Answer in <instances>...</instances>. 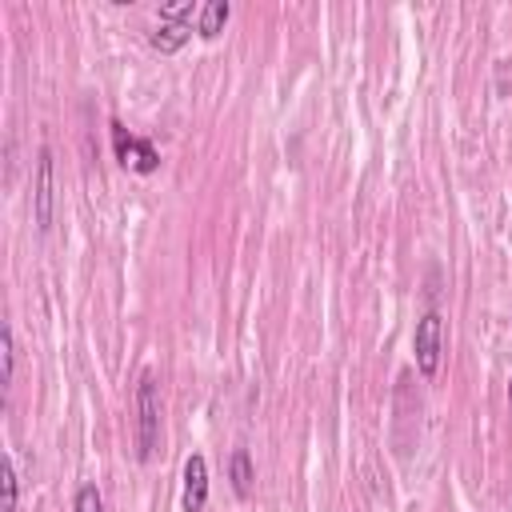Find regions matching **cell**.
<instances>
[{"label":"cell","instance_id":"cell-1","mask_svg":"<svg viewBox=\"0 0 512 512\" xmlns=\"http://www.w3.org/2000/svg\"><path fill=\"white\" fill-rule=\"evenodd\" d=\"M156 444H160V392L152 372H144L136 384V460L148 464L156 456Z\"/></svg>","mask_w":512,"mask_h":512},{"label":"cell","instance_id":"cell-2","mask_svg":"<svg viewBox=\"0 0 512 512\" xmlns=\"http://www.w3.org/2000/svg\"><path fill=\"white\" fill-rule=\"evenodd\" d=\"M412 356H416V372L424 380H432L440 372V360H444V316L436 308H428L420 320H416V332H412Z\"/></svg>","mask_w":512,"mask_h":512},{"label":"cell","instance_id":"cell-3","mask_svg":"<svg viewBox=\"0 0 512 512\" xmlns=\"http://www.w3.org/2000/svg\"><path fill=\"white\" fill-rule=\"evenodd\" d=\"M108 128H112V152H116V160L124 168H132L140 176H152L160 168V152H156V144L148 136H132L120 120H112Z\"/></svg>","mask_w":512,"mask_h":512},{"label":"cell","instance_id":"cell-4","mask_svg":"<svg viewBox=\"0 0 512 512\" xmlns=\"http://www.w3.org/2000/svg\"><path fill=\"white\" fill-rule=\"evenodd\" d=\"M52 212H56V164H52V148L44 144L36 152V192H32V220L40 232L52 228Z\"/></svg>","mask_w":512,"mask_h":512},{"label":"cell","instance_id":"cell-5","mask_svg":"<svg viewBox=\"0 0 512 512\" xmlns=\"http://www.w3.org/2000/svg\"><path fill=\"white\" fill-rule=\"evenodd\" d=\"M208 504V460L200 452H192L184 460V492H180V508L184 512H204Z\"/></svg>","mask_w":512,"mask_h":512},{"label":"cell","instance_id":"cell-6","mask_svg":"<svg viewBox=\"0 0 512 512\" xmlns=\"http://www.w3.org/2000/svg\"><path fill=\"white\" fill-rule=\"evenodd\" d=\"M228 480H232V492L240 500L252 496V488H256V464H252V452L248 448H232V456H228Z\"/></svg>","mask_w":512,"mask_h":512},{"label":"cell","instance_id":"cell-7","mask_svg":"<svg viewBox=\"0 0 512 512\" xmlns=\"http://www.w3.org/2000/svg\"><path fill=\"white\" fill-rule=\"evenodd\" d=\"M192 40V24H156L152 32H148V44L156 48V52H180L184 44Z\"/></svg>","mask_w":512,"mask_h":512},{"label":"cell","instance_id":"cell-8","mask_svg":"<svg viewBox=\"0 0 512 512\" xmlns=\"http://www.w3.org/2000/svg\"><path fill=\"white\" fill-rule=\"evenodd\" d=\"M228 16H232V4H228V0H208V4L200 8V20H196V32H200L204 40H212V36H220V32H224V24H228Z\"/></svg>","mask_w":512,"mask_h":512},{"label":"cell","instance_id":"cell-9","mask_svg":"<svg viewBox=\"0 0 512 512\" xmlns=\"http://www.w3.org/2000/svg\"><path fill=\"white\" fill-rule=\"evenodd\" d=\"M12 376H16V336H12V324L0 328V388L8 396L12 388Z\"/></svg>","mask_w":512,"mask_h":512},{"label":"cell","instance_id":"cell-10","mask_svg":"<svg viewBox=\"0 0 512 512\" xmlns=\"http://www.w3.org/2000/svg\"><path fill=\"white\" fill-rule=\"evenodd\" d=\"M72 512H104V496H100V488H96L92 480H84V484L76 488V496H72Z\"/></svg>","mask_w":512,"mask_h":512},{"label":"cell","instance_id":"cell-11","mask_svg":"<svg viewBox=\"0 0 512 512\" xmlns=\"http://www.w3.org/2000/svg\"><path fill=\"white\" fill-rule=\"evenodd\" d=\"M0 488H4V512H16L20 480H16V468H12V460H8V456L0 460Z\"/></svg>","mask_w":512,"mask_h":512},{"label":"cell","instance_id":"cell-12","mask_svg":"<svg viewBox=\"0 0 512 512\" xmlns=\"http://www.w3.org/2000/svg\"><path fill=\"white\" fill-rule=\"evenodd\" d=\"M192 16H196V4L192 0H176V4H164L160 8V20L164 24H192Z\"/></svg>","mask_w":512,"mask_h":512},{"label":"cell","instance_id":"cell-13","mask_svg":"<svg viewBox=\"0 0 512 512\" xmlns=\"http://www.w3.org/2000/svg\"><path fill=\"white\" fill-rule=\"evenodd\" d=\"M508 408H512V376H508Z\"/></svg>","mask_w":512,"mask_h":512}]
</instances>
